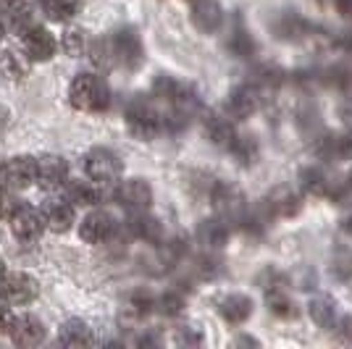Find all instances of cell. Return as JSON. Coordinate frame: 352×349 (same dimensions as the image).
Masks as SVG:
<instances>
[{"instance_id":"1","label":"cell","mask_w":352,"mask_h":349,"mask_svg":"<svg viewBox=\"0 0 352 349\" xmlns=\"http://www.w3.org/2000/svg\"><path fill=\"white\" fill-rule=\"evenodd\" d=\"M69 100H72V105L76 111L103 113V111H108V105H111V89H108L103 76L82 71L74 76L72 87H69Z\"/></svg>"},{"instance_id":"2","label":"cell","mask_w":352,"mask_h":349,"mask_svg":"<svg viewBox=\"0 0 352 349\" xmlns=\"http://www.w3.org/2000/svg\"><path fill=\"white\" fill-rule=\"evenodd\" d=\"M124 121H126L129 134H134V137L142 139V142L155 139L163 131V116L155 111V105L150 100H145V98L129 100L126 111H124Z\"/></svg>"},{"instance_id":"3","label":"cell","mask_w":352,"mask_h":349,"mask_svg":"<svg viewBox=\"0 0 352 349\" xmlns=\"http://www.w3.org/2000/svg\"><path fill=\"white\" fill-rule=\"evenodd\" d=\"M108 45H111V56H113L116 66L129 69V71H137L142 66V60H145V45H142V37H140L137 30L121 27V30L111 32Z\"/></svg>"},{"instance_id":"4","label":"cell","mask_w":352,"mask_h":349,"mask_svg":"<svg viewBox=\"0 0 352 349\" xmlns=\"http://www.w3.org/2000/svg\"><path fill=\"white\" fill-rule=\"evenodd\" d=\"M82 166H85L87 179H95L100 184H113V181H118L121 171H124L121 158H118L113 150H105V147L89 150L87 155L82 158Z\"/></svg>"},{"instance_id":"5","label":"cell","mask_w":352,"mask_h":349,"mask_svg":"<svg viewBox=\"0 0 352 349\" xmlns=\"http://www.w3.org/2000/svg\"><path fill=\"white\" fill-rule=\"evenodd\" d=\"M30 184H37V160L19 155L8 163H0V190H27Z\"/></svg>"},{"instance_id":"6","label":"cell","mask_w":352,"mask_h":349,"mask_svg":"<svg viewBox=\"0 0 352 349\" xmlns=\"http://www.w3.org/2000/svg\"><path fill=\"white\" fill-rule=\"evenodd\" d=\"M210 203H213V207H216V213H219L221 218H226L229 223H236V226H239L242 216L248 213L242 192L232 187V184H226V181H216L210 187Z\"/></svg>"},{"instance_id":"7","label":"cell","mask_w":352,"mask_h":349,"mask_svg":"<svg viewBox=\"0 0 352 349\" xmlns=\"http://www.w3.org/2000/svg\"><path fill=\"white\" fill-rule=\"evenodd\" d=\"M118 207H124L126 213H140L147 210L153 205V190L145 179H126V181H118L113 194Z\"/></svg>"},{"instance_id":"8","label":"cell","mask_w":352,"mask_h":349,"mask_svg":"<svg viewBox=\"0 0 352 349\" xmlns=\"http://www.w3.org/2000/svg\"><path fill=\"white\" fill-rule=\"evenodd\" d=\"M19 40H21V53L30 60H34V63L50 60L56 56V50H58L56 37L45 30V27H40V24H32L30 30H24L19 34Z\"/></svg>"},{"instance_id":"9","label":"cell","mask_w":352,"mask_h":349,"mask_svg":"<svg viewBox=\"0 0 352 349\" xmlns=\"http://www.w3.org/2000/svg\"><path fill=\"white\" fill-rule=\"evenodd\" d=\"M37 291V281L30 273H6L0 281V300L8 305H30Z\"/></svg>"},{"instance_id":"10","label":"cell","mask_w":352,"mask_h":349,"mask_svg":"<svg viewBox=\"0 0 352 349\" xmlns=\"http://www.w3.org/2000/svg\"><path fill=\"white\" fill-rule=\"evenodd\" d=\"M113 234H116V221L105 210H92L79 223V236L87 245H105Z\"/></svg>"},{"instance_id":"11","label":"cell","mask_w":352,"mask_h":349,"mask_svg":"<svg viewBox=\"0 0 352 349\" xmlns=\"http://www.w3.org/2000/svg\"><path fill=\"white\" fill-rule=\"evenodd\" d=\"M258 105H261V92H258V87L252 82H248V85H239V87H234L226 95L223 111L234 121H242V118L252 116L258 111Z\"/></svg>"},{"instance_id":"12","label":"cell","mask_w":352,"mask_h":349,"mask_svg":"<svg viewBox=\"0 0 352 349\" xmlns=\"http://www.w3.org/2000/svg\"><path fill=\"white\" fill-rule=\"evenodd\" d=\"M74 207H76V205H74L69 197H53V200H45L43 207H40L45 226L56 234L69 232V229L74 226V218H76V210H74Z\"/></svg>"},{"instance_id":"13","label":"cell","mask_w":352,"mask_h":349,"mask_svg":"<svg viewBox=\"0 0 352 349\" xmlns=\"http://www.w3.org/2000/svg\"><path fill=\"white\" fill-rule=\"evenodd\" d=\"M45 229L47 226H45L43 221V213L40 210H32L30 205H24L14 218H11V232H14V236L21 245H34L43 236Z\"/></svg>"},{"instance_id":"14","label":"cell","mask_w":352,"mask_h":349,"mask_svg":"<svg viewBox=\"0 0 352 349\" xmlns=\"http://www.w3.org/2000/svg\"><path fill=\"white\" fill-rule=\"evenodd\" d=\"M69 181V163L60 155H43L37 158V184L43 190H58Z\"/></svg>"},{"instance_id":"15","label":"cell","mask_w":352,"mask_h":349,"mask_svg":"<svg viewBox=\"0 0 352 349\" xmlns=\"http://www.w3.org/2000/svg\"><path fill=\"white\" fill-rule=\"evenodd\" d=\"M126 232H129V236L140 239V242H147V245H158L163 239L161 221L153 218L147 210L129 213V218H126Z\"/></svg>"},{"instance_id":"16","label":"cell","mask_w":352,"mask_h":349,"mask_svg":"<svg viewBox=\"0 0 352 349\" xmlns=\"http://www.w3.org/2000/svg\"><path fill=\"white\" fill-rule=\"evenodd\" d=\"M203 126H206V137L216 147H226V150H229L232 139L236 137L234 118L229 116L226 111H223V113H206V118H203Z\"/></svg>"},{"instance_id":"17","label":"cell","mask_w":352,"mask_h":349,"mask_svg":"<svg viewBox=\"0 0 352 349\" xmlns=\"http://www.w3.org/2000/svg\"><path fill=\"white\" fill-rule=\"evenodd\" d=\"M8 334H11V341L19 347H37L45 339V326L43 320L34 315H19L14 318V326Z\"/></svg>"},{"instance_id":"18","label":"cell","mask_w":352,"mask_h":349,"mask_svg":"<svg viewBox=\"0 0 352 349\" xmlns=\"http://www.w3.org/2000/svg\"><path fill=\"white\" fill-rule=\"evenodd\" d=\"M100 181H87V179H72L66 181V197L72 200L76 207H95L103 203V190L98 187Z\"/></svg>"},{"instance_id":"19","label":"cell","mask_w":352,"mask_h":349,"mask_svg":"<svg viewBox=\"0 0 352 349\" xmlns=\"http://www.w3.org/2000/svg\"><path fill=\"white\" fill-rule=\"evenodd\" d=\"M192 24L203 32V34H213L223 24V8H221L216 0H197L192 5Z\"/></svg>"},{"instance_id":"20","label":"cell","mask_w":352,"mask_h":349,"mask_svg":"<svg viewBox=\"0 0 352 349\" xmlns=\"http://www.w3.org/2000/svg\"><path fill=\"white\" fill-rule=\"evenodd\" d=\"M197 242L206 249H221L229 242V221L226 218H206L197 226Z\"/></svg>"},{"instance_id":"21","label":"cell","mask_w":352,"mask_h":349,"mask_svg":"<svg viewBox=\"0 0 352 349\" xmlns=\"http://www.w3.org/2000/svg\"><path fill=\"white\" fill-rule=\"evenodd\" d=\"M265 200L271 203L276 218H292V216H297L302 210V197L292 187H276Z\"/></svg>"},{"instance_id":"22","label":"cell","mask_w":352,"mask_h":349,"mask_svg":"<svg viewBox=\"0 0 352 349\" xmlns=\"http://www.w3.org/2000/svg\"><path fill=\"white\" fill-rule=\"evenodd\" d=\"M219 313L226 323L242 326L252 315V300L245 297V294H229V297H223L219 302Z\"/></svg>"},{"instance_id":"23","label":"cell","mask_w":352,"mask_h":349,"mask_svg":"<svg viewBox=\"0 0 352 349\" xmlns=\"http://www.w3.org/2000/svg\"><path fill=\"white\" fill-rule=\"evenodd\" d=\"M274 32H276V37L279 40H302L305 34L310 32V24L302 19L300 14H294V11H284V14L276 19V24H274Z\"/></svg>"},{"instance_id":"24","label":"cell","mask_w":352,"mask_h":349,"mask_svg":"<svg viewBox=\"0 0 352 349\" xmlns=\"http://www.w3.org/2000/svg\"><path fill=\"white\" fill-rule=\"evenodd\" d=\"M284 79H287V71L276 63H258L250 71V82L258 89H276L284 85Z\"/></svg>"},{"instance_id":"25","label":"cell","mask_w":352,"mask_h":349,"mask_svg":"<svg viewBox=\"0 0 352 349\" xmlns=\"http://www.w3.org/2000/svg\"><path fill=\"white\" fill-rule=\"evenodd\" d=\"M308 310H310V318L316 320L321 328H337L339 318H342L337 302L329 300V297H316L308 305Z\"/></svg>"},{"instance_id":"26","label":"cell","mask_w":352,"mask_h":349,"mask_svg":"<svg viewBox=\"0 0 352 349\" xmlns=\"http://www.w3.org/2000/svg\"><path fill=\"white\" fill-rule=\"evenodd\" d=\"M329 184H331V179L326 176L321 166H305L300 171V187H302V192L313 194V197H326Z\"/></svg>"},{"instance_id":"27","label":"cell","mask_w":352,"mask_h":349,"mask_svg":"<svg viewBox=\"0 0 352 349\" xmlns=\"http://www.w3.org/2000/svg\"><path fill=\"white\" fill-rule=\"evenodd\" d=\"M229 153L234 155L239 166H252L258 160L261 147H258V139L252 134H236L234 139H232V145H229Z\"/></svg>"},{"instance_id":"28","label":"cell","mask_w":352,"mask_h":349,"mask_svg":"<svg viewBox=\"0 0 352 349\" xmlns=\"http://www.w3.org/2000/svg\"><path fill=\"white\" fill-rule=\"evenodd\" d=\"M58 341L66 344V347H72V344H92L95 336H92V331H89V326L85 320L74 318V320H66V323L60 326Z\"/></svg>"},{"instance_id":"29","label":"cell","mask_w":352,"mask_h":349,"mask_svg":"<svg viewBox=\"0 0 352 349\" xmlns=\"http://www.w3.org/2000/svg\"><path fill=\"white\" fill-rule=\"evenodd\" d=\"M153 310H155V297L145 289L132 291V294L126 297V302H124V315H129L132 320L147 318Z\"/></svg>"},{"instance_id":"30","label":"cell","mask_w":352,"mask_h":349,"mask_svg":"<svg viewBox=\"0 0 352 349\" xmlns=\"http://www.w3.org/2000/svg\"><path fill=\"white\" fill-rule=\"evenodd\" d=\"M226 47H229V53H232L234 58H252L255 50H258L252 34H250L245 27H234V30H232V34L226 37Z\"/></svg>"},{"instance_id":"31","label":"cell","mask_w":352,"mask_h":349,"mask_svg":"<svg viewBox=\"0 0 352 349\" xmlns=\"http://www.w3.org/2000/svg\"><path fill=\"white\" fill-rule=\"evenodd\" d=\"M40 8L50 21H69L79 11V0H40Z\"/></svg>"},{"instance_id":"32","label":"cell","mask_w":352,"mask_h":349,"mask_svg":"<svg viewBox=\"0 0 352 349\" xmlns=\"http://www.w3.org/2000/svg\"><path fill=\"white\" fill-rule=\"evenodd\" d=\"M184 82H179V79H174V76H166V74H161V76H155V82H153V95L158 98V100H166V102H176V98L184 92Z\"/></svg>"},{"instance_id":"33","label":"cell","mask_w":352,"mask_h":349,"mask_svg":"<svg viewBox=\"0 0 352 349\" xmlns=\"http://www.w3.org/2000/svg\"><path fill=\"white\" fill-rule=\"evenodd\" d=\"M323 85L334 89H342V92H350L352 89V66L350 63H337L331 69L323 71Z\"/></svg>"},{"instance_id":"34","label":"cell","mask_w":352,"mask_h":349,"mask_svg":"<svg viewBox=\"0 0 352 349\" xmlns=\"http://www.w3.org/2000/svg\"><path fill=\"white\" fill-rule=\"evenodd\" d=\"M27 56H19V53H14V50H6L3 56H0V74L6 76V79H14V82H19L21 76H24V71H27Z\"/></svg>"},{"instance_id":"35","label":"cell","mask_w":352,"mask_h":349,"mask_svg":"<svg viewBox=\"0 0 352 349\" xmlns=\"http://www.w3.org/2000/svg\"><path fill=\"white\" fill-rule=\"evenodd\" d=\"M265 305H268V310H271L274 315H279V318H292L294 315L292 300H289L281 289H268V294H265Z\"/></svg>"},{"instance_id":"36","label":"cell","mask_w":352,"mask_h":349,"mask_svg":"<svg viewBox=\"0 0 352 349\" xmlns=\"http://www.w3.org/2000/svg\"><path fill=\"white\" fill-rule=\"evenodd\" d=\"M155 310L166 315V318H176V315H182V310H184V297L179 294V291H166L161 294L158 300H155Z\"/></svg>"},{"instance_id":"37","label":"cell","mask_w":352,"mask_h":349,"mask_svg":"<svg viewBox=\"0 0 352 349\" xmlns=\"http://www.w3.org/2000/svg\"><path fill=\"white\" fill-rule=\"evenodd\" d=\"M85 45H87V40H85V32L82 30H69V32H63V37H60L63 53L72 56V58H79V56L85 53Z\"/></svg>"},{"instance_id":"38","label":"cell","mask_w":352,"mask_h":349,"mask_svg":"<svg viewBox=\"0 0 352 349\" xmlns=\"http://www.w3.org/2000/svg\"><path fill=\"white\" fill-rule=\"evenodd\" d=\"M190 124H192V116L184 113V111H179V108H171L163 116V131H168V134H182V131H187Z\"/></svg>"},{"instance_id":"39","label":"cell","mask_w":352,"mask_h":349,"mask_svg":"<svg viewBox=\"0 0 352 349\" xmlns=\"http://www.w3.org/2000/svg\"><path fill=\"white\" fill-rule=\"evenodd\" d=\"M24 205L27 203L21 197H16L11 190H0V221H8L11 223V218H14Z\"/></svg>"},{"instance_id":"40","label":"cell","mask_w":352,"mask_h":349,"mask_svg":"<svg viewBox=\"0 0 352 349\" xmlns=\"http://www.w3.org/2000/svg\"><path fill=\"white\" fill-rule=\"evenodd\" d=\"M187 249H190V245L184 236H171L168 242H163V258L168 262H179L187 255Z\"/></svg>"},{"instance_id":"41","label":"cell","mask_w":352,"mask_h":349,"mask_svg":"<svg viewBox=\"0 0 352 349\" xmlns=\"http://www.w3.org/2000/svg\"><path fill=\"white\" fill-rule=\"evenodd\" d=\"M197 271H200L203 278H213L223 271V265H221V260L213 255V249H208V255H203V258L197 260Z\"/></svg>"},{"instance_id":"42","label":"cell","mask_w":352,"mask_h":349,"mask_svg":"<svg viewBox=\"0 0 352 349\" xmlns=\"http://www.w3.org/2000/svg\"><path fill=\"white\" fill-rule=\"evenodd\" d=\"M176 341H179V344H187V347H197V344L203 341V334H200L197 328H192V326H184V328H179Z\"/></svg>"},{"instance_id":"43","label":"cell","mask_w":352,"mask_h":349,"mask_svg":"<svg viewBox=\"0 0 352 349\" xmlns=\"http://www.w3.org/2000/svg\"><path fill=\"white\" fill-rule=\"evenodd\" d=\"M0 11L6 14V19L24 14V11H30V0H0Z\"/></svg>"},{"instance_id":"44","label":"cell","mask_w":352,"mask_h":349,"mask_svg":"<svg viewBox=\"0 0 352 349\" xmlns=\"http://www.w3.org/2000/svg\"><path fill=\"white\" fill-rule=\"evenodd\" d=\"M11 326H14L11 307H8V302H3V300H0V334H8V331H11Z\"/></svg>"},{"instance_id":"45","label":"cell","mask_w":352,"mask_h":349,"mask_svg":"<svg viewBox=\"0 0 352 349\" xmlns=\"http://www.w3.org/2000/svg\"><path fill=\"white\" fill-rule=\"evenodd\" d=\"M339 160H352V131L339 134Z\"/></svg>"},{"instance_id":"46","label":"cell","mask_w":352,"mask_h":349,"mask_svg":"<svg viewBox=\"0 0 352 349\" xmlns=\"http://www.w3.org/2000/svg\"><path fill=\"white\" fill-rule=\"evenodd\" d=\"M334 43H337V47L342 53H350L352 56V30H342L337 37H334Z\"/></svg>"},{"instance_id":"47","label":"cell","mask_w":352,"mask_h":349,"mask_svg":"<svg viewBox=\"0 0 352 349\" xmlns=\"http://www.w3.org/2000/svg\"><path fill=\"white\" fill-rule=\"evenodd\" d=\"M334 8H337L344 19H352V0H334Z\"/></svg>"},{"instance_id":"48","label":"cell","mask_w":352,"mask_h":349,"mask_svg":"<svg viewBox=\"0 0 352 349\" xmlns=\"http://www.w3.org/2000/svg\"><path fill=\"white\" fill-rule=\"evenodd\" d=\"M342 232L350 234V236H352V213H350V216H347L344 221H342Z\"/></svg>"},{"instance_id":"49","label":"cell","mask_w":352,"mask_h":349,"mask_svg":"<svg viewBox=\"0 0 352 349\" xmlns=\"http://www.w3.org/2000/svg\"><path fill=\"white\" fill-rule=\"evenodd\" d=\"M6 273H8V271H6V262H3V258H0V281H3Z\"/></svg>"},{"instance_id":"50","label":"cell","mask_w":352,"mask_h":349,"mask_svg":"<svg viewBox=\"0 0 352 349\" xmlns=\"http://www.w3.org/2000/svg\"><path fill=\"white\" fill-rule=\"evenodd\" d=\"M3 37H6V27L0 24V43H3Z\"/></svg>"},{"instance_id":"51","label":"cell","mask_w":352,"mask_h":349,"mask_svg":"<svg viewBox=\"0 0 352 349\" xmlns=\"http://www.w3.org/2000/svg\"><path fill=\"white\" fill-rule=\"evenodd\" d=\"M190 3H197V0H190Z\"/></svg>"}]
</instances>
